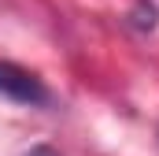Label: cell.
<instances>
[{"instance_id":"6da1fadb","label":"cell","mask_w":159,"mask_h":156,"mask_svg":"<svg viewBox=\"0 0 159 156\" xmlns=\"http://www.w3.org/2000/svg\"><path fill=\"white\" fill-rule=\"evenodd\" d=\"M0 97H7V100H15V104H22V108H41V104L52 100L48 85H44L34 71L19 67V63H11V60H0Z\"/></svg>"},{"instance_id":"3957f363","label":"cell","mask_w":159,"mask_h":156,"mask_svg":"<svg viewBox=\"0 0 159 156\" xmlns=\"http://www.w3.org/2000/svg\"><path fill=\"white\" fill-rule=\"evenodd\" d=\"M30 156H59V153L48 149V145H37V149H30Z\"/></svg>"},{"instance_id":"7a4b0ae2","label":"cell","mask_w":159,"mask_h":156,"mask_svg":"<svg viewBox=\"0 0 159 156\" xmlns=\"http://www.w3.org/2000/svg\"><path fill=\"white\" fill-rule=\"evenodd\" d=\"M129 26L133 30H141V34H152L159 26V7H156V0H137L133 7H129Z\"/></svg>"}]
</instances>
